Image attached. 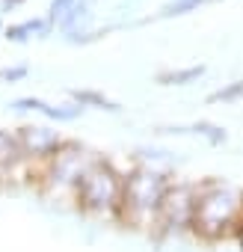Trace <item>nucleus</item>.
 I'll list each match as a JSON object with an SVG mask.
<instances>
[{
	"instance_id": "9",
	"label": "nucleus",
	"mask_w": 243,
	"mask_h": 252,
	"mask_svg": "<svg viewBox=\"0 0 243 252\" xmlns=\"http://www.w3.org/2000/svg\"><path fill=\"white\" fill-rule=\"evenodd\" d=\"M68 98L74 104H80L83 110H104V113H119L122 104L113 101L110 95H104L101 89H92V86H80V89H68Z\"/></svg>"
},
{
	"instance_id": "2",
	"label": "nucleus",
	"mask_w": 243,
	"mask_h": 252,
	"mask_svg": "<svg viewBox=\"0 0 243 252\" xmlns=\"http://www.w3.org/2000/svg\"><path fill=\"white\" fill-rule=\"evenodd\" d=\"M169 184H172V175L166 169L134 163L122 178V205H119L116 222L137 231H157L160 205L166 199Z\"/></svg>"
},
{
	"instance_id": "11",
	"label": "nucleus",
	"mask_w": 243,
	"mask_h": 252,
	"mask_svg": "<svg viewBox=\"0 0 243 252\" xmlns=\"http://www.w3.org/2000/svg\"><path fill=\"white\" fill-rule=\"evenodd\" d=\"M208 68L202 65V63H196V65H181V68H166V71H157V83L160 86H190V83H196L202 74H205Z\"/></svg>"
},
{
	"instance_id": "1",
	"label": "nucleus",
	"mask_w": 243,
	"mask_h": 252,
	"mask_svg": "<svg viewBox=\"0 0 243 252\" xmlns=\"http://www.w3.org/2000/svg\"><path fill=\"white\" fill-rule=\"evenodd\" d=\"M240 220H243V187L222 178L196 181L190 231L199 240L219 243L225 237H234Z\"/></svg>"
},
{
	"instance_id": "18",
	"label": "nucleus",
	"mask_w": 243,
	"mask_h": 252,
	"mask_svg": "<svg viewBox=\"0 0 243 252\" xmlns=\"http://www.w3.org/2000/svg\"><path fill=\"white\" fill-rule=\"evenodd\" d=\"M234 240H237V246H240V252H243V220H240V225H237V231H234Z\"/></svg>"
},
{
	"instance_id": "7",
	"label": "nucleus",
	"mask_w": 243,
	"mask_h": 252,
	"mask_svg": "<svg viewBox=\"0 0 243 252\" xmlns=\"http://www.w3.org/2000/svg\"><path fill=\"white\" fill-rule=\"evenodd\" d=\"M9 107H12L15 113H39V116H45V119H51V122H74V119H80V113H83V107L74 104V101L51 104V101H45V98H36V95H21V98H15Z\"/></svg>"
},
{
	"instance_id": "4",
	"label": "nucleus",
	"mask_w": 243,
	"mask_h": 252,
	"mask_svg": "<svg viewBox=\"0 0 243 252\" xmlns=\"http://www.w3.org/2000/svg\"><path fill=\"white\" fill-rule=\"evenodd\" d=\"M92 158H95V152H89L83 143L65 140L60 146V152L45 166H39L30 175H33L36 187L45 196H51L57 202H71L74 199V187H77V181H80V175H83V169L89 166Z\"/></svg>"
},
{
	"instance_id": "12",
	"label": "nucleus",
	"mask_w": 243,
	"mask_h": 252,
	"mask_svg": "<svg viewBox=\"0 0 243 252\" xmlns=\"http://www.w3.org/2000/svg\"><path fill=\"white\" fill-rule=\"evenodd\" d=\"M196 134V137H202V140H208L211 146H222L225 140H228V134H225V128L222 125H213V122H208V119H202V122H193L190 128H184V134Z\"/></svg>"
},
{
	"instance_id": "3",
	"label": "nucleus",
	"mask_w": 243,
	"mask_h": 252,
	"mask_svg": "<svg viewBox=\"0 0 243 252\" xmlns=\"http://www.w3.org/2000/svg\"><path fill=\"white\" fill-rule=\"evenodd\" d=\"M122 178H125V172H119L110 158L95 155L74 187V208L95 220H119Z\"/></svg>"
},
{
	"instance_id": "19",
	"label": "nucleus",
	"mask_w": 243,
	"mask_h": 252,
	"mask_svg": "<svg viewBox=\"0 0 243 252\" xmlns=\"http://www.w3.org/2000/svg\"><path fill=\"white\" fill-rule=\"evenodd\" d=\"M3 30H6V24H3V18H0V36H3Z\"/></svg>"
},
{
	"instance_id": "13",
	"label": "nucleus",
	"mask_w": 243,
	"mask_h": 252,
	"mask_svg": "<svg viewBox=\"0 0 243 252\" xmlns=\"http://www.w3.org/2000/svg\"><path fill=\"white\" fill-rule=\"evenodd\" d=\"M83 3H92V0H51L48 3V12H45V18L54 24V30H57V24H62L74 9H80Z\"/></svg>"
},
{
	"instance_id": "10",
	"label": "nucleus",
	"mask_w": 243,
	"mask_h": 252,
	"mask_svg": "<svg viewBox=\"0 0 243 252\" xmlns=\"http://www.w3.org/2000/svg\"><path fill=\"white\" fill-rule=\"evenodd\" d=\"M18 166H27L24 158H21L18 137H15V131H9V128H0V175H9V172H15Z\"/></svg>"
},
{
	"instance_id": "16",
	"label": "nucleus",
	"mask_w": 243,
	"mask_h": 252,
	"mask_svg": "<svg viewBox=\"0 0 243 252\" xmlns=\"http://www.w3.org/2000/svg\"><path fill=\"white\" fill-rule=\"evenodd\" d=\"M30 77V65L27 63H15V65H0V83H21Z\"/></svg>"
},
{
	"instance_id": "14",
	"label": "nucleus",
	"mask_w": 243,
	"mask_h": 252,
	"mask_svg": "<svg viewBox=\"0 0 243 252\" xmlns=\"http://www.w3.org/2000/svg\"><path fill=\"white\" fill-rule=\"evenodd\" d=\"M205 3H211V0H166V3L160 6V12H157V18H178V15H190V12H196L199 6H205Z\"/></svg>"
},
{
	"instance_id": "5",
	"label": "nucleus",
	"mask_w": 243,
	"mask_h": 252,
	"mask_svg": "<svg viewBox=\"0 0 243 252\" xmlns=\"http://www.w3.org/2000/svg\"><path fill=\"white\" fill-rule=\"evenodd\" d=\"M15 137H18L21 158H24V163H27L30 172H36L39 166H45L60 152V146L65 143V137L57 128H51V125H36V122L21 125V128L15 131Z\"/></svg>"
},
{
	"instance_id": "17",
	"label": "nucleus",
	"mask_w": 243,
	"mask_h": 252,
	"mask_svg": "<svg viewBox=\"0 0 243 252\" xmlns=\"http://www.w3.org/2000/svg\"><path fill=\"white\" fill-rule=\"evenodd\" d=\"M27 0H0V18H6L9 12H18Z\"/></svg>"
},
{
	"instance_id": "6",
	"label": "nucleus",
	"mask_w": 243,
	"mask_h": 252,
	"mask_svg": "<svg viewBox=\"0 0 243 252\" xmlns=\"http://www.w3.org/2000/svg\"><path fill=\"white\" fill-rule=\"evenodd\" d=\"M193 199H196V184H190V181H172L169 190H166V199L160 205L157 234H184V231H190Z\"/></svg>"
},
{
	"instance_id": "8",
	"label": "nucleus",
	"mask_w": 243,
	"mask_h": 252,
	"mask_svg": "<svg viewBox=\"0 0 243 252\" xmlns=\"http://www.w3.org/2000/svg\"><path fill=\"white\" fill-rule=\"evenodd\" d=\"M51 33H54V24H51L45 15H33V18L6 24L3 39H6V42H15V45H24V42H30V39H45V36H51Z\"/></svg>"
},
{
	"instance_id": "15",
	"label": "nucleus",
	"mask_w": 243,
	"mask_h": 252,
	"mask_svg": "<svg viewBox=\"0 0 243 252\" xmlns=\"http://www.w3.org/2000/svg\"><path fill=\"white\" fill-rule=\"evenodd\" d=\"M243 98V80H231V83H225V86H219V89H213L211 95H208V104H234V101H240Z\"/></svg>"
}]
</instances>
